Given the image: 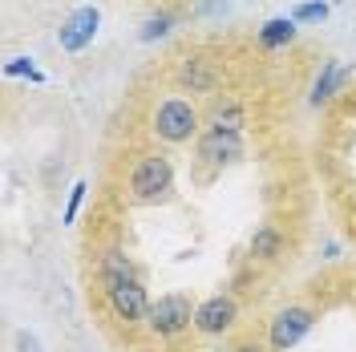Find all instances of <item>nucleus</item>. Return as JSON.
Listing matches in <instances>:
<instances>
[{"label": "nucleus", "mask_w": 356, "mask_h": 352, "mask_svg": "<svg viewBox=\"0 0 356 352\" xmlns=\"http://www.w3.org/2000/svg\"><path fill=\"white\" fill-rule=\"evenodd\" d=\"M126 191L138 207H154V202H166L170 191H175V162L166 154H142L134 162L130 178H126Z\"/></svg>", "instance_id": "obj_1"}, {"label": "nucleus", "mask_w": 356, "mask_h": 352, "mask_svg": "<svg viewBox=\"0 0 356 352\" xmlns=\"http://www.w3.org/2000/svg\"><path fill=\"white\" fill-rule=\"evenodd\" d=\"M195 312H199V304L191 296L166 291V296H158L154 304H150L146 328L154 332L158 340H178V336H186V332L195 328Z\"/></svg>", "instance_id": "obj_2"}, {"label": "nucleus", "mask_w": 356, "mask_h": 352, "mask_svg": "<svg viewBox=\"0 0 356 352\" xmlns=\"http://www.w3.org/2000/svg\"><path fill=\"white\" fill-rule=\"evenodd\" d=\"M199 110L186 102V97H166V102H158L154 118H150V130L154 138L162 142H170V146H182V142H191L195 134H199Z\"/></svg>", "instance_id": "obj_3"}, {"label": "nucleus", "mask_w": 356, "mask_h": 352, "mask_svg": "<svg viewBox=\"0 0 356 352\" xmlns=\"http://www.w3.org/2000/svg\"><path fill=\"white\" fill-rule=\"evenodd\" d=\"M312 324H316V312H312L308 304H288V308H280L271 316V324H267V349L271 352L296 349V344L312 332Z\"/></svg>", "instance_id": "obj_4"}, {"label": "nucleus", "mask_w": 356, "mask_h": 352, "mask_svg": "<svg viewBox=\"0 0 356 352\" xmlns=\"http://www.w3.org/2000/svg\"><path fill=\"white\" fill-rule=\"evenodd\" d=\"M235 320H239V300L231 291H215L195 312V332L199 336H222V332L235 328Z\"/></svg>", "instance_id": "obj_5"}, {"label": "nucleus", "mask_w": 356, "mask_h": 352, "mask_svg": "<svg viewBox=\"0 0 356 352\" xmlns=\"http://www.w3.org/2000/svg\"><path fill=\"white\" fill-rule=\"evenodd\" d=\"M106 304H110L113 320H122V324H146V316H150V291L142 280H134V284H122L106 291Z\"/></svg>", "instance_id": "obj_6"}, {"label": "nucleus", "mask_w": 356, "mask_h": 352, "mask_svg": "<svg viewBox=\"0 0 356 352\" xmlns=\"http://www.w3.org/2000/svg\"><path fill=\"white\" fill-rule=\"evenodd\" d=\"M97 29H102V13H97L93 4H86V8H73L65 21H61V29H57V45H61L65 53H81V49H89V45H93Z\"/></svg>", "instance_id": "obj_7"}, {"label": "nucleus", "mask_w": 356, "mask_h": 352, "mask_svg": "<svg viewBox=\"0 0 356 352\" xmlns=\"http://www.w3.org/2000/svg\"><path fill=\"white\" fill-rule=\"evenodd\" d=\"M239 158H243V134L239 130L211 126V130L199 134V162H207V166H231Z\"/></svg>", "instance_id": "obj_8"}, {"label": "nucleus", "mask_w": 356, "mask_h": 352, "mask_svg": "<svg viewBox=\"0 0 356 352\" xmlns=\"http://www.w3.org/2000/svg\"><path fill=\"white\" fill-rule=\"evenodd\" d=\"M93 271H97V284H102V291H113V287L134 284V280H138V267H134V259L126 255V251H118V247L102 251Z\"/></svg>", "instance_id": "obj_9"}, {"label": "nucleus", "mask_w": 356, "mask_h": 352, "mask_svg": "<svg viewBox=\"0 0 356 352\" xmlns=\"http://www.w3.org/2000/svg\"><path fill=\"white\" fill-rule=\"evenodd\" d=\"M348 77H353V65H344V61H336V57H332V61H324L320 77H316V86H312V106H324V102H332Z\"/></svg>", "instance_id": "obj_10"}, {"label": "nucleus", "mask_w": 356, "mask_h": 352, "mask_svg": "<svg viewBox=\"0 0 356 352\" xmlns=\"http://www.w3.org/2000/svg\"><path fill=\"white\" fill-rule=\"evenodd\" d=\"M280 251H284V235H280V227H271V223H259V227H255V235H251V259H259V264H271Z\"/></svg>", "instance_id": "obj_11"}, {"label": "nucleus", "mask_w": 356, "mask_h": 352, "mask_svg": "<svg viewBox=\"0 0 356 352\" xmlns=\"http://www.w3.org/2000/svg\"><path fill=\"white\" fill-rule=\"evenodd\" d=\"M296 41V21L291 17H271V21L259 29V45L264 49H284V45Z\"/></svg>", "instance_id": "obj_12"}, {"label": "nucleus", "mask_w": 356, "mask_h": 352, "mask_svg": "<svg viewBox=\"0 0 356 352\" xmlns=\"http://www.w3.org/2000/svg\"><path fill=\"white\" fill-rule=\"evenodd\" d=\"M178 81L191 86L195 93H207V89L215 86V69H211V61H186V65L178 69Z\"/></svg>", "instance_id": "obj_13"}, {"label": "nucleus", "mask_w": 356, "mask_h": 352, "mask_svg": "<svg viewBox=\"0 0 356 352\" xmlns=\"http://www.w3.org/2000/svg\"><path fill=\"white\" fill-rule=\"evenodd\" d=\"M296 24H320L324 17H328V0H304V4H296L288 13Z\"/></svg>", "instance_id": "obj_14"}, {"label": "nucleus", "mask_w": 356, "mask_h": 352, "mask_svg": "<svg viewBox=\"0 0 356 352\" xmlns=\"http://www.w3.org/2000/svg\"><path fill=\"white\" fill-rule=\"evenodd\" d=\"M170 29H175V17L170 13H158V17H150V21L142 24V41H162Z\"/></svg>", "instance_id": "obj_15"}, {"label": "nucleus", "mask_w": 356, "mask_h": 352, "mask_svg": "<svg viewBox=\"0 0 356 352\" xmlns=\"http://www.w3.org/2000/svg\"><path fill=\"white\" fill-rule=\"evenodd\" d=\"M4 73H8V77H29V81H37V86L44 81V73L33 65V57H13V61L4 65Z\"/></svg>", "instance_id": "obj_16"}, {"label": "nucleus", "mask_w": 356, "mask_h": 352, "mask_svg": "<svg viewBox=\"0 0 356 352\" xmlns=\"http://www.w3.org/2000/svg\"><path fill=\"white\" fill-rule=\"evenodd\" d=\"M211 126H219V130H239V126H243V110H239V106H219L215 118H211Z\"/></svg>", "instance_id": "obj_17"}, {"label": "nucleus", "mask_w": 356, "mask_h": 352, "mask_svg": "<svg viewBox=\"0 0 356 352\" xmlns=\"http://www.w3.org/2000/svg\"><path fill=\"white\" fill-rule=\"evenodd\" d=\"M86 182H73V191H69V202H65V223L77 219V211H81V202H86Z\"/></svg>", "instance_id": "obj_18"}, {"label": "nucleus", "mask_w": 356, "mask_h": 352, "mask_svg": "<svg viewBox=\"0 0 356 352\" xmlns=\"http://www.w3.org/2000/svg\"><path fill=\"white\" fill-rule=\"evenodd\" d=\"M17 352H41V340L33 332H17Z\"/></svg>", "instance_id": "obj_19"}, {"label": "nucleus", "mask_w": 356, "mask_h": 352, "mask_svg": "<svg viewBox=\"0 0 356 352\" xmlns=\"http://www.w3.org/2000/svg\"><path fill=\"white\" fill-rule=\"evenodd\" d=\"M324 259H340V247L336 243H324Z\"/></svg>", "instance_id": "obj_20"}, {"label": "nucleus", "mask_w": 356, "mask_h": 352, "mask_svg": "<svg viewBox=\"0 0 356 352\" xmlns=\"http://www.w3.org/2000/svg\"><path fill=\"white\" fill-rule=\"evenodd\" d=\"M235 352H264V349H259L255 340H247V344H239V349H235Z\"/></svg>", "instance_id": "obj_21"}, {"label": "nucleus", "mask_w": 356, "mask_h": 352, "mask_svg": "<svg viewBox=\"0 0 356 352\" xmlns=\"http://www.w3.org/2000/svg\"><path fill=\"white\" fill-rule=\"evenodd\" d=\"M211 352H235V349H211Z\"/></svg>", "instance_id": "obj_22"}]
</instances>
